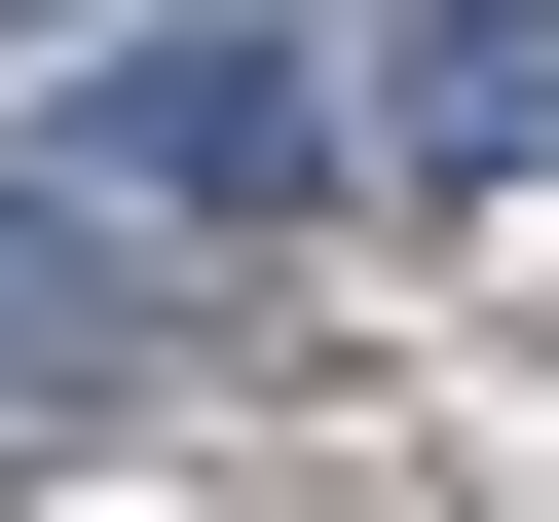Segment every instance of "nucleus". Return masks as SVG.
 Returning <instances> with one entry per match:
<instances>
[{
    "mask_svg": "<svg viewBox=\"0 0 559 522\" xmlns=\"http://www.w3.org/2000/svg\"><path fill=\"white\" fill-rule=\"evenodd\" d=\"M336 112L448 150V187H522V150H559V0H336Z\"/></svg>",
    "mask_w": 559,
    "mask_h": 522,
    "instance_id": "nucleus-2",
    "label": "nucleus"
},
{
    "mask_svg": "<svg viewBox=\"0 0 559 522\" xmlns=\"http://www.w3.org/2000/svg\"><path fill=\"white\" fill-rule=\"evenodd\" d=\"M38 112H75L150 224H299V187H336V75H299V38H187V0H150V38H75Z\"/></svg>",
    "mask_w": 559,
    "mask_h": 522,
    "instance_id": "nucleus-1",
    "label": "nucleus"
},
{
    "mask_svg": "<svg viewBox=\"0 0 559 522\" xmlns=\"http://www.w3.org/2000/svg\"><path fill=\"white\" fill-rule=\"evenodd\" d=\"M112 373H150V261H112L75 150H38V187H0V411H112Z\"/></svg>",
    "mask_w": 559,
    "mask_h": 522,
    "instance_id": "nucleus-3",
    "label": "nucleus"
}]
</instances>
